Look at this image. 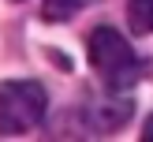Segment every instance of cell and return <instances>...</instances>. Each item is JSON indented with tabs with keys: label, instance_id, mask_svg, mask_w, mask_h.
I'll list each match as a JSON object with an SVG mask.
<instances>
[{
	"label": "cell",
	"instance_id": "8992f818",
	"mask_svg": "<svg viewBox=\"0 0 153 142\" xmlns=\"http://www.w3.org/2000/svg\"><path fill=\"white\" fill-rule=\"evenodd\" d=\"M142 138H146V142H153V116L146 120V127H142Z\"/></svg>",
	"mask_w": 153,
	"mask_h": 142
},
{
	"label": "cell",
	"instance_id": "3957f363",
	"mask_svg": "<svg viewBox=\"0 0 153 142\" xmlns=\"http://www.w3.org/2000/svg\"><path fill=\"white\" fill-rule=\"evenodd\" d=\"M82 116L90 120V127H97V131H116L120 123H123L127 116H131V101H90L86 109H82Z\"/></svg>",
	"mask_w": 153,
	"mask_h": 142
},
{
	"label": "cell",
	"instance_id": "6da1fadb",
	"mask_svg": "<svg viewBox=\"0 0 153 142\" xmlns=\"http://www.w3.org/2000/svg\"><path fill=\"white\" fill-rule=\"evenodd\" d=\"M86 52H90V64H94L97 79H101L112 94H120V90L134 86V82L142 79V60L134 56L131 41H127L123 34H116L112 26H97L94 34H90Z\"/></svg>",
	"mask_w": 153,
	"mask_h": 142
},
{
	"label": "cell",
	"instance_id": "277c9868",
	"mask_svg": "<svg viewBox=\"0 0 153 142\" xmlns=\"http://www.w3.org/2000/svg\"><path fill=\"white\" fill-rule=\"evenodd\" d=\"M127 22L138 37L153 34V0H127Z\"/></svg>",
	"mask_w": 153,
	"mask_h": 142
},
{
	"label": "cell",
	"instance_id": "5b68a950",
	"mask_svg": "<svg viewBox=\"0 0 153 142\" xmlns=\"http://www.w3.org/2000/svg\"><path fill=\"white\" fill-rule=\"evenodd\" d=\"M86 4H94V0H45L41 19L45 22H67V19H75Z\"/></svg>",
	"mask_w": 153,
	"mask_h": 142
},
{
	"label": "cell",
	"instance_id": "7a4b0ae2",
	"mask_svg": "<svg viewBox=\"0 0 153 142\" xmlns=\"http://www.w3.org/2000/svg\"><path fill=\"white\" fill-rule=\"evenodd\" d=\"M49 97L41 82L34 79H11L0 82V135H26L45 120Z\"/></svg>",
	"mask_w": 153,
	"mask_h": 142
}]
</instances>
